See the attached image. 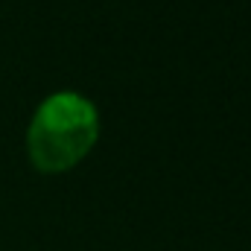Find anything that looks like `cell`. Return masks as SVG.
<instances>
[{
	"mask_svg": "<svg viewBox=\"0 0 251 251\" xmlns=\"http://www.w3.org/2000/svg\"><path fill=\"white\" fill-rule=\"evenodd\" d=\"M97 137V105L76 91H59L50 94L32 114L26 128V152L41 173H64L91 152Z\"/></svg>",
	"mask_w": 251,
	"mask_h": 251,
	"instance_id": "6da1fadb",
	"label": "cell"
}]
</instances>
